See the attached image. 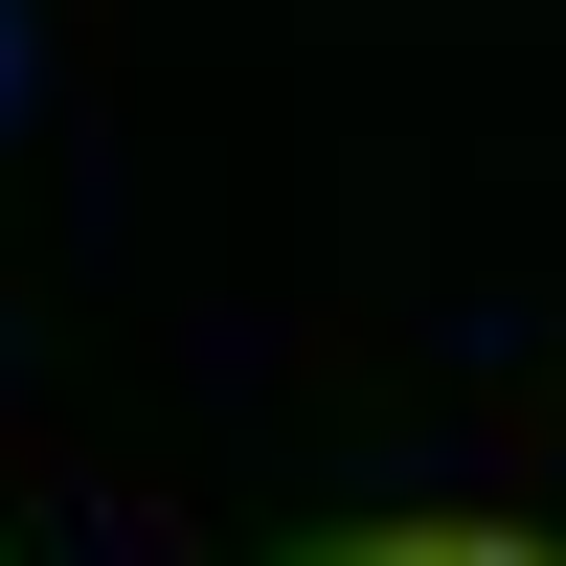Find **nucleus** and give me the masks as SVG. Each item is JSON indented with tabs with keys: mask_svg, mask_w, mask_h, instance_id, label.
Returning <instances> with one entry per match:
<instances>
[{
	"mask_svg": "<svg viewBox=\"0 0 566 566\" xmlns=\"http://www.w3.org/2000/svg\"><path fill=\"white\" fill-rule=\"evenodd\" d=\"M340 566H544V544H340Z\"/></svg>",
	"mask_w": 566,
	"mask_h": 566,
	"instance_id": "1",
	"label": "nucleus"
},
{
	"mask_svg": "<svg viewBox=\"0 0 566 566\" xmlns=\"http://www.w3.org/2000/svg\"><path fill=\"white\" fill-rule=\"evenodd\" d=\"M0 69H23V45H0Z\"/></svg>",
	"mask_w": 566,
	"mask_h": 566,
	"instance_id": "2",
	"label": "nucleus"
}]
</instances>
